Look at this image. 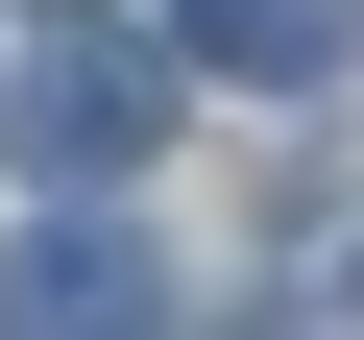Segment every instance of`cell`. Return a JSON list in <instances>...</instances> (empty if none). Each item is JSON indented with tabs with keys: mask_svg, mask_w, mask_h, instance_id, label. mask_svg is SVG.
Instances as JSON below:
<instances>
[{
	"mask_svg": "<svg viewBox=\"0 0 364 340\" xmlns=\"http://www.w3.org/2000/svg\"><path fill=\"white\" fill-rule=\"evenodd\" d=\"M340 25H364V0H195V73H243V97H316V73H340Z\"/></svg>",
	"mask_w": 364,
	"mask_h": 340,
	"instance_id": "3957f363",
	"label": "cell"
},
{
	"mask_svg": "<svg viewBox=\"0 0 364 340\" xmlns=\"http://www.w3.org/2000/svg\"><path fill=\"white\" fill-rule=\"evenodd\" d=\"M340 316H364V267H340Z\"/></svg>",
	"mask_w": 364,
	"mask_h": 340,
	"instance_id": "277c9868",
	"label": "cell"
},
{
	"mask_svg": "<svg viewBox=\"0 0 364 340\" xmlns=\"http://www.w3.org/2000/svg\"><path fill=\"white\" fill-rule=\"evenodd\" d=\"M146 316H170V267H146L122 219H49L25 267H0V340H146Z\"/></svg>",
	"mask_w": 364,
	"mask_h": 340,
	"instance_id": "7a4b0ae2",
	"label": "cell"
},
{
	"mask_svg": "<svg viewBox=\"0 0 364 340\" xmlns=\"http://www.w3.org/2000/svg\"><path fill=\"white\" fill-rule=\"evenodd\" d=\"M0 146H25V170H146L170 146V73L146 49H25V73H0Z\"/></svg>",
	"mask_w": 364,
	"mask_h": 340,
	"instance_id": "6da1fadb",
	"label": "cell"
}]
</instances>
